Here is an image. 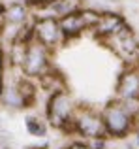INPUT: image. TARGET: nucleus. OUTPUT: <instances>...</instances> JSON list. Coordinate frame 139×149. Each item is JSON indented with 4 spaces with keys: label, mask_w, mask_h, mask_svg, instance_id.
Returning <instances> with one entry per match:
<instances>
[{
    "label": "nucleus",
    "mask_w": 139,
    "mask_h": 149,
    "mask_svg": "<svg viewBox=\"0 0 139 149\" xmlns=\"http://www.w3.org/2000/svg\"><path fill=\"white\" fill-rule=\"evenodd\" d=\"M122 149H136V147H133V146H130V143H128V146H124Z\"/></svg>",
    "instance_id": "18"
},
{
    "label": "nucleus",
    "mask_w": 139,
    "mask_h": 149,
    "mask_svg": "<svg viewBox=\"0 0 139 149\" xmlns=\"http://www.w3.org/2000/svg\"><path fill=\"white\" fill-rule=\"evenodd\" d=\"M58 26H60V30H62V36H64L66 42L81 38L85 32H88V25H87V21H85V15H83V11H81V8H77L75 11L60 17Z\"/></svg>",
    "instance_id": "10"
},
{
    "label": "nucleus",
    "mask_w": 139,
    "mask_h": 149,
    "mask_svg": "<svg viewBox=\"0 0 139 149\" xmlns=\"http://www.w3.org/2000/svg\"><path fill=\"white\" fill-rule=\"evenodd\" d=\"M70 136H75L85 142H94V140L107 138L105 127H103L102 111H98L92 106H77L73 119L70 123Z\"/></svg>",
    "instance_id": "3"
},
{
    "label": "nucleus",
    "mask_w": 139,
    "mask_h": 149,
    "mask_svg": "<svg viewBox=\"0 0 139 149\" xmlns=\"http://www.w3.org/2000/svg\"><path fill=\"white\" fill-rule=\"evenodd\" d=\"M115 98L117 100H132L139 98V64L124 66L115 85Z\"/></svg>",
    "instance_id": "8"
},
{
    "label": "nucleus",
    "mask_w": 139,
    "mask_h": 149,
    "mask_svg": "<svg viewBox=\"0 0 139 149\" xmlns=\"http://www.w3.org/2000/svg\"><path fill=\"white\" fill-rule=\"evenodd\" d=\"M40 93V85L34 79L21 76L15 81H6L0 93V106L10 111H23L36 104V96Z\"/></svg>",
    "instance_id": "1"
},
{
    "label": "nucleus",
    "mask_w": 139,
    "mask_h": 149,
    "mask_svg": "<svg viewBox=\"0 0 139 149\" xmlns=\"http://www.w3.org/2000/svg\"><path fill=\"white\" fill-rule=\"evenodd\" d=\"M133 147L139 149V130H133Z\"/></svg>",
    "instance_id": "16"
},
{
    "label": "nucleus",
    "mask_w": 139,
    "mask_h": 149,
    "mask_svg": "<svg viewBox=\"0 0 139 149\" xmlns=\"http://www.w3.org/2000/svg\"><path fill=\"white\" fill-rule=\"evenodd\" d=\"M49 15V17H55V19H60L64 17V15L72 13V11L77 10V4L72 2V0H51L49 4H45V6H41Z\"/></svg>",
    "instance_id": "13"
},
{
    "label": "nucleus",
    "mask_w": 139,
    "mask_h": 149,
    "mask_svg": "<svg viewBox=\"0 0 139 149\" xmlns=\"http://www.w3.org/2000/svg\"><path fill=\"white\" fill-rule=\"evenodd\" d=\"M19 70H21V74L25 77L40 81L41 77L47 76L53 70V51L30 38L26 42L25 57H23V62H21Z\"/></svg>",
    "instance_id": "5"
},
{
    "label": "nucleus",
    "mask_w": 139,
    "mask_h": 149,
    "mask_svg": "<svg viewBox=\"0 0 139 149\" xmlns=\"http://www.w3.org/2000/svg\"><path fill=\"white\" fill-rule=\"evenodd\" d=\"M75 109H77V104L73 100L72 93L68 89H62V91H56L47 96L43 106V117L47 121L49 128L68 134L70 123L73 119Z\"/></svg>",
    "instance_id": "2"
},
{
    "label": "nucleus",
    "mask_w": 139,
    "mask_h": 149,
    "mask_svg": "<svg viewBox=\"0 0 139 149\" xmlns=\"http://www.w3.org/2000/svg\"><path fill=\"white\" fill-rule=\"evenodd\" d=\"M122 106H124V109L130 113L132 117H139V98H132V100H118Z\"/></svg>",
    "instance_id": "14"
},
{
    "label": "nucleus",
    "mask_w": 139,
    "mask_h": 149,
    "mask_svg": "<svg viewBox=\"0 0 139 149\" xmlns=\"http://www.w3.org/2000/svg\"><path fill=\"white\" fill-rule=\"evenodd\" d=\"M23 125H25L26 134L36 140H45L49 134V125L45 121V117L40 115V113H26Z\"/></svg>",
    "instance_id": "11"
},
{
    "label": "nucleus",
    "mask_w": 139,
    "mask_h": 149,
    "mask_svg": "<svg viewBox=\"0 0 139 149\" xmlns=\"http://www.w3.org/2000/svg\"><path fill=\"white\" fill-rule=\"evenodd\" d=\"M32 4H38V6H45V4H49L51 0H30Z\"/></svg>",
    "instance_id": "17"
},
{
    "label": "nucleus",
    "mask_w": 139,
    "mask_h": 149,
    "mask_svg": "<svg viewBox=\"0 0 139 149\" xmlns=\"http://www.w3.org/2000/svg\"><path fill=\"white\" fill-rule=\"evenodd\" d=\"M62 149H94L90 146V142H85V140H79V138H73L72 142H68Z\"/></svg>",
    "instance_id": "15"
},
{
    "label": "nucleus",
    "mask_w": 139,
    "mask_h": 149,
    "mask_svg": "<svg viewBox=\"0 0 139 149\" xmlns=\"http://www.w3.org/2000/svg\"><path fill=\"white\" fill-rule=\"evenodd\" d=\"M124 25H128L126 23V19L122 17L120 13H117V11H100L98 15V21H96V25L92 26L90 32L94 34L96 38H98L100 42L105 40L107 36H111V34H115L117 30H120Z\"/></svg>",
    "instance_id": "9"
},
{
    "label": "nucleus",
    "mask_w": 139,
    "mask_h": 149,
    "mask_svg": "<svg viewBox=\"0 0 139 149\" xmlns=\"http://www.w3.org/2000/svg\"><path fill=\"white\" fill-rule=\"evenodd\" d=\"M28 6L25 2H11L8 6H4V19H6V25L11 26H23L28 25Z\"/></svg>",
    "instance_id": "12"
},
{
    "label": "nucleus",
    "mask_w": 139,
    "mask_h": 149,
    "mask_svg": "<svg viewBox=\"0 0 139 149\" xmlns=\"http://www.w3.org/2000/svg\"><path fill=\"white\" fill-rule=\"evenodd\" d=\"M102 119L103 127H105V134L111 140H124L130 134H133L136 130L137 119L132 117L124 109V106L120 104L117 98L107 102L102 109Z\"/></svg>",
    "instance_id": "4"
},
{
    "label": "nucleus",
    "mask_w": 139,
    "mask_h": 149,
    "mask_svg": "<svg viewBox=\"0 0 139 149\" xmlns=\"http://www.w3.org/2000/svg\"><path fill=\"white\" fill-rule=\"evenodd\" d=\"M30 38L36 40L38 44L49 47L55 51L62 44H66L62 36V30L58 26V19L49 17V15H38L32 23H30Z\"/></svg>",
    "instance_id": "7"
},
{
    "label": "nucleus",
    "mask_w": 139,
    "mask_h": 149,
    "mask_svg": "<svg viewBox=\"0 0 139 149\" xmlns=\"http://www.w3.org/2000/svg\"><path fill=\"white\" fill-rule=\"evenodd\" d=\"M103 45L111 51L117 58H120L124 66H137L139 64V40L130 25H124L120 30L102 40Z\"/></svg>",
    "instance_id": "6"
}]
</instances>
